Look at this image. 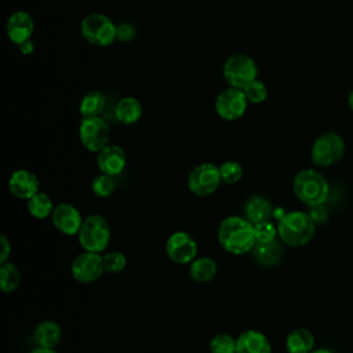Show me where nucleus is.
<instances>
[{
    "label": "nucleus",
    "instance_id": "nucleus-1",
    "mask_svg": "<svg viewBox=\"0 0 353 353\" xmlns=\"http://www.w3.org/2000/svg\"><path fill=\"white\" fill-rule=\"evenodd\" d=\"M218 241L229 254H247L252 251L254 245L256 244L254 225L243 216H228L218 228Z\"/></svg>",
    "mask_w": 353,
    "mask_h": 353
},
{
    "label": "nucleus",
    "instance_id": "nucleus-2",
    "mask_svg": "<svg viewBox=\"0 0 353 353\" xmlns=\"http://www.w3.org/2000/svg\"><path fill=\"white\" fill-rule=\"evenodd\" d=\"M316 233V222L309 212L290 211L277 222V237L290 247H302L312 241Z\"/></svg>",
    "mask_w": 353,
    "mask_h": 353
},
{
    "label": "nucleus",
    "instance_id": "nucleus-3",
    "mask_svg": "<svg viewBox=\"0 0 353 353\" xmlns=\"http://www.w3.org/2000/svg\"><path fill=\"white\" fill-rule=\"evenodd\" d=\"M292 190L299 201L309 207H316L323 205L328 200L330 185L321 172L313 168H305L294 176Z\"/></svg>",
    "mask_w": 353,
    "mask_h": 353
},
{
    "label": "nucleus",
    "instance_id": "nucleus-4",
    "mask_svg": "<svg viewBox=\"0 0 353 353\" xmlns=\"http://www.w3.org/2000/svg\"><path fill=\"white\" fill-rule=\"evenodd\" d=\"M345 150L343 138L335 131H325L313 141L310 160L317 167H331L343 159Z\"/></svg>",
    "mask_w": 353,
    "mask_h": 353
},
{
    "label": "nucleus",
    "instance_id": "nucleus-5",
    "mask_svg": "<svg viewBox=\"0 0 353 353\" xmlns=\"http://www.w3.org/2000/svg\"><path fill=\"white\" fill-rule=\"evenodd\" d=\"M112 232L108 221L99 214H91L84 221L77 233V239L84 251L102 252L110 243Z\"/></svg>",
    "mask_w": 353,
    "mask_h": 353
},
{
    "label": "nucleus",
    "instance_id": "nucleus-6",
    "mask_svg": "<svg viewBox=\"0 0 353 353\" xmlns=\"http://www.w3.org/2000/svg\"><path fill=\"white\" fill-rule=\"evenodd\" d=\"M80 30L83 37L92 46L106 47L117 40V25L105 14L94 12L84 17Z\"/></svg>",
    "mask_w": 353,
    "mask_h": 353
},
{
    "label": "nucleus",
    "instance_id": "nucleus-7",
    "mask_svg": "<svg viewBox=\"0 0 353 353\" xmlns=\"http://www.w3.org/2000/svg\"><path fill=\"white\" fill-rule=\"evenodd\" d=\"M223 77L230 87L243 90L248 83L256 79V62L245 54H234L229 57L223 65Z\"/></svg>",
    "mask_w": 353,
    "mask_h": 353
},
{
    "label": "nucleus",
    "instance_id": "nucleus-8",
    "mask_svg": "<svg viewBox=\"0 0 353 353\" xmlns=\"http://www.w3.org/2000/svg\"><path fill=\"white\" fill-rule=\"evenodd\" d=\"M79 138L87 150L98 153L109 145L110 127L101 116L83 117L79 125Z\"/></svg>",
    "mask_w": 353,
    "mask_h": 353
},
{
    "label": "nucleus",
    "instance_id": "nucleus-9",
    "mask_svg": "<svg viewBox=\"0 0 353 353\" xmlns=\"http://www.w3.org/2000/svg\"><path fill=\"white\" fill-rule=\"evenodd\" d=\"M221 181L222 179L218 165L212 163H201L189 172L188 188L193 194L199 197H207L219 188Z\"/></svg>",
    "mask_w": 353,
    "mask_h": 353
},
{
    "label": "nucleus",
    "instance_id": "nucleus-10",
    "mask_svg": "<svg viewBox=\"0 0 353 353\" xmlns=\"http://www.w3.org/2000/svg\"><path fill=\"white\" fill-rule=\"evenodd\" d=\"M72 276L76 281L83 284H90L97 281L105 272L103 256L99 252L84 251L79 254L70 265Z\"/></svg>",
    "mask_w": 353,
    "mask_h": 353
},
{
    "label": "nucleus",
    "instance_id": "nucleus-11",
    "mask_svg": "<svg viewBox=\"0 0 353 353\" xmlns=\"http://www.w3.org/2000/svg\"><path fill=\"white\" fill-rule=\"evenodd\" d=\"M248 99L240 88H226L218 94L215 99V110L223 120L233 121L240 119L247 110Z\"/></svg>",
    "mask_w": 353,
    "mask_h": 353
},
{
    "label": "nucleus",
    "instance_id": "nucleus-12",
    "mask_svg": "<svg viewBox=\"0 0 353 353\" xmlns=\"http://www.w3.org/2000/svg\"><path fill=\"white\" fill-rule=\"evenodd\" d=\"M168 258L178 265H188L197 258V243L188 232H174L165 241Z\"/></svg>",
    "mask_w": 353,
    "mask_h": 353
},
{
    "label": "nucleus",
    "instance_id": "nucleus-13",
    "mask_svg": "<svg viewBox=\"0 0 353 353\" xmlns=\"http://www.w3.org/2000/svg\"><path fill=\"white\" fill-rule=\"evenodd\" d=\"M52 225L63 234L74 236L79 233L83 218L80 211L70 203H59L55 205L52 214H51Z\"/></svg>",
    "mask_w": 353,
    "mask_h": 353
},
{
    "label": "nucleus",
    "instance_id": "nucleus-14",
    "mask_svg": "<svg viewBox=\"0 0 353 353\" xmlns=\"http://www.w3.org/2000/svg\"><path fill=\"white\" fill-rule=\"evenodd\" d=\"M8 190L21 200H29L40 192V182L29 170H17L8 178Z\"/></svg>",
    "mask_w": 353,
    "mask_h": 353
},
{
    "label": "nucleus",
    "instance_id": "nucleus-15",
    "mask_svg": "<svg viewBox=\"0 0 353 353\" xmlns=\"http://www.w3.org/2000/svg\"><path fill=\"white\" fill-rule=\"evenodd\" d=\"M7 36L8 39L19 46L28 40H30L33 32H34V21L33 18L25 12V11H15L10 15L7 21Z\"/></svg>",
    "mask_w": 353,
    "mask_h": 353
},
{
    "label": "nucleus",
    "instance_id": "nucleus-16",
    "mask_svg": "<svg viewBox=\"0 0 353 353\" xmlns=\"http://www.w3.org/2000/svg\"><path fill=\"white\" fill-rule=\"evenodd\" d=\"M125 163H127L125 153L119 145L109 143L101 152H98L97 164L101 172L103 174L114 176L124 170Z\"/></svg>",
    "mask_w": 353,
    "mask_h": 353
},
{
    "label": "nucleus",
    "instance_id": "nucleus-17",
    "mask_svg": "<svg viewBox=\"0 0 353 353\" xmlns=\"http://www.w3.org/2000/svg\"><path fill=\"white\" fill-rule=\"evenodd\" d=\"M236 353H272V345L263 332L247 330L236 338Z\"/></svg>",
    "mask_w": 353,
    "mask_h": 353
},
{
    "label": "nucleus",
    "instance_id": "nucleus-18",
    "mask_svg": "<svg viewBox=\"0 0 353 353\" xmlns=\"http://www.w3.org/2000/svg\"><path fill=\"white\" fill-rule=\"evenodd\" d=\"M62 336L61 327L52 320H44L39 323L33 331V339L40 347L54 349L59 345Z\"/></svg>",
    "mask_w": 353,
    "mask_h": 353
},
{
    "label": "nucleus",
    "instance_id": "nucleus-19",
    "mask_svg": "<svg viewBox=\"0 0 353 353\" xmlns=\"http://www.w3.org/2000/svg\"><path fill=\"white\" fill-rule=\"evenodd\" d=\"M218 272L216 262L210 256L194 258L189 265V277L200 284L214 280Z\"/></svg>",
    "mask_w": 353,
    "mask_h": 353
},
{
    "label": "nucleus",
    "instance_id": "nucleus-20",
    "mask_svg": "<svg viewBox=\"0 0 353 353\" xmlns=\"http://www.w3.org/2000/svg\"><path fill=\"white\" fill-rule=\"evenodd\" d=\"M314 335L307 328H295L285 338L288 353H310L314 350Z\"/></svg>",
    "mask_w": 353,
    "mask_h": 353
},
{
    "label": "nucleus",
    "instance_id": "nucleus-21",
    "mask_svg": "<svg viewBox=\"0 0 353 353\" xmlns=\"http://www.w3.org/2000/svg\"><path fill=\"white\" fill-rule=\"evenodd\" d=\"M272 214L273 210L270 201L262 196H252L244 204V215L252 225L269 221Z\"/></svg>",
    "mask_w": 353,
    "mask_h": 353
},
{
    "label": "nucleus",
    "instance_id": "nucleus-22",
    "mask_svg": "<svg viewBox=\"0 0 353 353\" xmlns=\"http://www.w3.org/2000/svg\"><path fill=\"white\" fill-rule=\"evenodd\" d=\"M114 116L123 124H135L142 116V105L134 97H124L116 103Z\"/></svg>",
    "mask_w": 353,
    "mask_h": 353
},
{
    "label": "nucleus",
    "instance_id": "nucleus-23",
    "mask_svg": "<svg viewBox=\"0 0 353 353\" xmlns=\"http://www.w3.org/2000/svg\"><path fill=\"white\" fill-rule=\"evenodd\" d=\"M254 259L262 266H273L280 262L283 256V245L277 241L269 243H256L252 248Z\"/></svg>",
    "mask_w": 353,
    "mask_h": 353
},
{
    "label": "nucleus",
    "instance_id": "nucleus-24",
    "mask_svg": "<svg viewBox=\"0 0 353 353\" xmlns=\"http://www.w3.org/2000/svg\"><path fill=\"white\" fill-rule=\"evenodd\" d=\"M54 208L55 204L52 203L51 197L44 192H39L28 200V211L36 219H46L51 216Z\"/></svg>",
    "mask_w": 353,
    "mask_h": 353
},
{
    "label": "nucleus",
    "instance_id": "nucleus-25",
    "mask_svg": "<svg viewBox=\"0 0 353 353\" xmlns=\"http://www.w3.org/2000/svg\"><path fill=\"white\" fill-rule=\"evenodd\" d=\"M106 103L105 95L99 91H91L85 94L80 102L79 110L83 117H94L99 116L101 112L103 110Z\"/></svg>",
    "mask_w": 353,
    "mask_h": 353
},
{
    "label": "nucleus",
    "instance_id": "nucleus-26",
    "mask_svg": "<svg viewBox=\"0 0 353 353\" xmlns=\"http://www.w3.org/2000/svg\"><path fill=\"white\" fill-rule=\"evenodd\" d=\"M21 284V272L12 262H4L0 266V288L4 294L14 292Z\"/></svg>",
    "mask_w": 353,
    "mask_h": 353
},
{
    "label": "nucleus",
    "instance_id": "nucleus-27",
    "mask_svg": "<svg viewBox=\"0 0 353 353\" xmlns=\"http://www.w3.org/2000/svg\"><path fill=\"white\" fill-rule=\"evenodd\" d=\"M219 172H221L222 182L228 183V185L237 183L243 178V167L240 163H237L234 160L223 161L219 165Z\"/></svg>",
    "mask_w": 353,
    "mask_h": 353
},
{
    "label": "nucleus",
    "instance_id": "nucleus-28",
    "mask_svg": "<svg viewBox=\"0 0 353 353\" xmlns=\"http://www.w3.org/2000/svg\"><path fill=\"white\" fill-rule=\"evenodd\" d=\"M211 353H236V339L225 332L216 334L210 341Z\"/></svg>",
    "mask_w": 353,
    "mask_h": 353
},
{
    "label": "nucleus",
    "instance_id": "nucleus-29",
    "mask_svg": "<svg viewBox=\"0 0 353 353\" xmlns=\"http://www.w3.org/2000/svg\"><path fill=\"white\" fill-rule=\"evenodd\" d=\"M243 91H244L248 102H251V103H262L268 98V88H266L265 83H262L258 79L248 83L243 88Z\"/></svg>",
    "mask_w": 353,
    "mask_h": 353
},
{
    "label": "nucleus",
    "instance_id": "nucleus-30",
    "mask_svg": "<svg viewBox=\"0 0 353 353\" xmlns=\"http://www.w3.org/2000/svg\"><path fill=\"white\" fill-rule=\"evenodd\" d=\"M92 192L98 197H109L114 190V181L112 175L108 174H99L92 181Z\"/></svg>",
    "mask_w": 353,
    "mask_h": 353
},
{
    "label": "nucleus",
    "instance_id": "nucleus-31",
    "mask_svg": "<svg viewBox=\"0 0 353 353\" xmlns=\"http://www.w3.org/2000/svg\"><path fill=\"white\" fill-rule=\"evenodd\" d=\"M127 259L125 255L120 251H110L103 255V268L108 273H120L125 269Z\"/></svg>",
    "mask_w": 353,
    "mask_h": 353
},
{
    "label": "nucleus",
    "instance_id": "nucleus-32",
    "mask_svg": "<svg viewBox=\"0 0 353 353\" xmlns=\"http://www.w3.org/2000/svg\"><path fill=\"white\" fill-rule=\"evenodd\" d=\"M255 230V239L256 243H269L276 240L277 234V225L274 226L270 221H263L254 225Z\"/></svg>",
    "mask_w": 353,
    "mask_h": 353
},
{
    "label": "nucleus",
    "instance_id": "nucleus-33",
    "mask_svg": "<svg viewBox=\"0 0 353 353\" xmlns=\"http://www.w3.org/2000/svg\"><path fill=\"white\" fill-rule=\"evenodd\" d=\"M135 28L130 22H121L117 25V40L123 43H128L135 37Z\"/></svg>",
    "mask_w": 353,
    "mask_h": 353
},
{
    "label": "nucleus",
    "instance_id": "nucleus-34",
    "mask_svg": "<svg viewBox=\"0 0 353 353\" xmlns=\"http://www.w3.org/2000/svg\"><path fill=\"white\" fill-rule=\"evenodd\" d=\"M11 254V244L7 239V236L1 234V254H0V263H4L7 262L8 256Z\"/></svg>",
    "mask_w": 353,
    "mask_h": 353
},
{
    "label": "nucleus",
    "instance_id": "nucleus-35",
    "mask_svg": "<svg viewBox=\"0 0 353 353\" xmlns=\"http://www.w3.org/2000/svg\"><path fill=\"white\" fill-rule=\"evenodd\" d=\"M18 47H19V51H21L23 55H30V54L34 51L33 41H30V40H28V41H25V43H22V44H19Z\"/></svg>",
    "mask_w": 353,
    "mask_h": 353
},
{
    "label": "nucleus",
    "instance_id": "nucleus-36",
    "mask_svg": "<svg viewBox=\"0 0 353 353\" xmlns=\"http://www.w3.org/2000/svg\"><path fill=\"white\" fill-rule=\"evenodd\" d=\"M30 353H57V352L54 349H50V347H40V346H37Z\"/></svg>",
    "mask_w": 353,
    "mask_h": 353
},
{
    "label": "nucleus",
    "instance_id": "nucleus-37",
    "mask_svg": "<svg viewBox=\"0 0 353 353\" xmlns=\"http://www.w3.org/2000/svg\"><path fill=\"white\" fill-rule=\"evenodd\" d=\"M347 105H349V108H350V110L353 112V90L349 92V95H347Z\"/></svg>",
    "mask_w": 353,
    "mask_h": 353
},
{
    "label": "nucleus",
    "instance_id": "nucleus-38",
    "mask_svg": "<svg viewBox=\"0 0 353 353\" xmlns=\"http://www.w3.org/2000/svg\"><path fill=\"white\" fill-rule=\"evenodd\" d=\"M310 353H335V352H332L330 349H314Z\"/></svg>",
    "mask_w": 353,
    "mask_h": 353
}]
</instances>
